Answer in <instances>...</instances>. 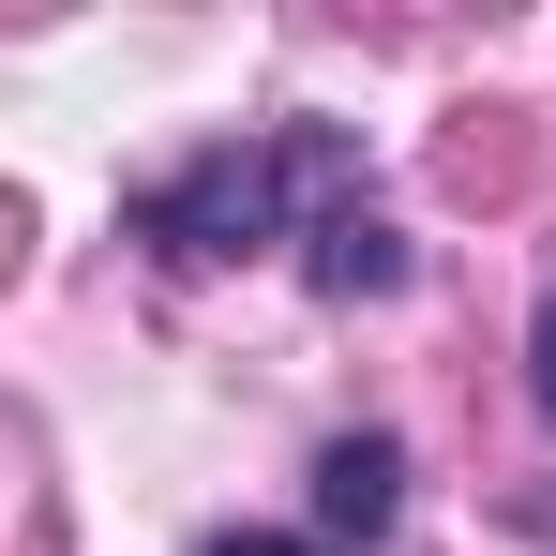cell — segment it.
<instances>
[{"mask_svg": "<svg viewBox=\"0 0 556 556\" xmlns=\"http://www.w3.org/2000/svg\"><path fill=\"white\" fill-rule=\"evenodd\" d=\"M346 136L331 121H286L271 151H195L181 181L136 195V241H166V256H256V241H286V211L316 226V211H346Z\"/></svg>", "mask_w": 556, "mask_h": 556, "instance_id": "obj_1", "label": "cell"}, {"mask_svg": "<svg viewBox=\"0 0 556 556\" xmlns=\"http://www.w3.org/2000/svg\"><path fill=\"white\" fill-rule=\"evenodd\" d=\"M301 271H316V301H391V286H406V241L346 195V211H316V226H301Z\"/></svg>", "mask_w": 556, "mask_h": 556, "instance_id": "obj_3", "label": "cell"}, {"mask_svg": "<svg viewBox=\"0 0 556 556\" xmlns=\"http://www.w3.org/2000/svg\"><path fill=\"white\" fill-rule=\"evenodd\" d=\"M391 511H406V437H331L316 452V527L331 542H391Z\"/></svg>", "mask_w": 556, "mask_h": 556, "instance_id": "obj_2", "label": "cell"}, {"mask_svg": "<svg viewBox=\"0 0 556 556\" xmlns=\"http://www.w3.org/2000/svg\"><path fill=\"white\" fill-rule=\"evenodd\" d=\"M527 406L556 421V286H542V316H527Z\"/></svg>", "mask_w": 556, "mask_h": 556, "instance_id": "obj_4", "label": "cell"}, {"mask_svg": "<svg viewBox=\"0 0 556 556\" xmlns=\"http://www.w3.org/2000/svg\"><path fill=\"white\" fill-rule=\"evenodd\" d=\"M195 556H331V542H271V527H211Z\"/></svg>", "mask_w": 556, "mask_h": 556, "instance_id": "obj_5", "label": "cell"}, {"mask_svg": "<svg viewBox=\"0 0 556 556\" xmlns=\"http://www.w3.org/2000/svg\"><path fill=\"white\" fill-rule=\"evenodd\" d=\"M527 527H542V542H556V481H542V496H527Z\"/></svg>", "mask_w": 556, "mask_h": 556, "instance_id": "obj_6", "label": "cell"}]
</instances>
